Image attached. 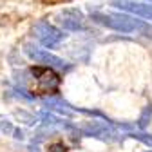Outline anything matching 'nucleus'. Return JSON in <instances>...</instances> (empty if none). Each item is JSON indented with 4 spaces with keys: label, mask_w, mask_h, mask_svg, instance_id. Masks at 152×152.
I'll return each instance as SVG.
<instances>
[{
    "label": "nucleus",
    "mask_w": 152,
    "mask_h": 152,
    "mask_svg": "<svg viewBox=\"0 0 152 152\" xmlns=\"http://www.w3.org/2000/svg\"><path fill=\"white\" fill-rule=\"evenodd\" d=\"M91 20H94L100 26H105L118 33H141L148 38H152V27H148L145 22L136 20L127 15H110V13H91Z\"/></svg>",
    "instance_id": "nucleus-1"
},
{
    "label": "nucleus",
    "mask_w": 152,
    "mask_h": 152,
    "mask_svg": "<svg viewBox=\"0 0 152 152\" xmlns=\"http://www.w3.org/2000/svg\"><path fill=\"white\" fill-rule=\"evenodd\" d=\"M31 74L36 78L38 89H40L42 92H45V94H56L58 92L62 78L53 67H49V65H36V67L31 69Z\"/></svg>",
    "instance_id": "nucleus-2"
},
{
    "label": "nucleus",
    "mask_w": 152,
    "mask_h": 152,
    "mask_svg": "<svg viewBox=\"0 0 152 152\" xmlns=\"http://www.w3.org/2000/svg\"><path fill=\"white\" fill-rule=\"evenodd\" d=\"M33 33H34V36L38 40H40V44L45 45V47H56L65 36L58 27H54L53 24H49L45 20L36 22L34 27H33Z\"/></svg>",
    "instance_id": "nucleus-3"
},
{
    "label": "nucleus",
    "mask_w": 152,
    "mask_h": 152,
    "mask_svg": "<svg viewBox=\"0 0 152 152\" xmlns=\"http://www.w3.org/2000/svg\"><path fill=\"white\" fill-rule=\"evenodd\" d=\"M58 22L64 29L67 31H82L85 27V18H83V13L76 7H67L64 9L62 13H58Z\"/></svg>",
    "instance_id": "nucleus-4"
},
{
    "label": "nucleus",
    "mask_w": 152,
    "mask_h": 152,
    "mask_svg": "<svg viewBox=\"0 0 152 152\" xmlns=\"http://www.w3.org/2000/svg\"><path fill=\"white\" fill-rule=\"evenodd\" d=\"M112 6L121 11L132 13L136 16H141L145 20H152V4L145 2H134V0H112Z\"/></svg>",
    "instance_id": "nucleus-5"
},
{
    "label": "nucleus",
    "mask_w": 152,
    "mask_h": 152,
    "mask_svg": "<svg viewBox=\"0 0 152 152\" xmlns=\"http://www.w3.org/2000/svg\"><path fill=\"white\" fill-rule=\"evenodd\" d=\"M26 53H27V56L29 58H33L34 62H38V64H45V65H49V67H53V69H69V65L62 60V58H58V56H54V54H51L49 51H44V49H33V47H26Z\"/></svg>",
    "instance_id": "nucleus-6"
},
{
    "label": "nucleus",
    "mask_w": 152,
    "mask_h": 152,
    "mask_svg": "<svg viewBox=\"0 0 152 152\" xmlns=\"http://www.w3.org/2000/svg\"><path fill=\"white\" fill-rule=\"evenodd\" d=\"M15 116H16L18 120H22L26 125H34V123H36V118L33 116V114H27L26 110H16Z\"/></svg>",
    "instance_id": "nucleus-7"
},
{
    "label": "nucleus",
    "mask_w": 152,
    "mask_h": 152,
    "mask_svg": "<svg viewBox=\"0 0 152 152\" xmlns=\"http://www.w3.org/2000/svg\"><path fill=\"white\" fill-rule=\"evenodd\" d=\"M13 130H15V127L11 125V121H7L6 118L0 116V132L2 134H13Z\"/></svg>",
    "instance_id": "nucleus-8"
},
{
    "label": "nucleus",
    "mask_w": 152,
    "mask_h": 152,
    "mask_svg": "<svg viewBox=\"0 0 152 152\" xmlns=\"http://www.w3.org/2000/svg\"><path fill=\"white\" fill-rule=\"evenodd\" d=\"M47 152H67V147L62 141H56V143H51L47 147Z\"/></svg>",
    "instance_id": "nucleus-9"
},
{
    "label": "nucleus",
    "mask_w": 152,
    "mask_h": 152,
    "mask_svg": "<svg viewBox=\"0 0 152 152\" xmlns=\"http://www.w3.org/2000/svg\"><path fill=\"white\" fill-rule=\"evenodd\" d=\"M132 138H138L140 141H143V143H147V145H152V138L147 136V134H134Z\"/></svg>",
    "instance_id": "nucleus-10"
},
{
    "label": "nucleus",
    "mask_w": 152,
    "mask_h": 152,
    "mask_svg": "<svg viewBox=\"0 0 152 152\" xmlns=\"http://www.w3.org/2000/svg\"><path fill=\"white\" fill-rule=\"evenodd\" d=\"M148 2H150V4H152V0H148Z\"/></svg>",
    "instance_id": "nucleus-11"
}]
</instances>
